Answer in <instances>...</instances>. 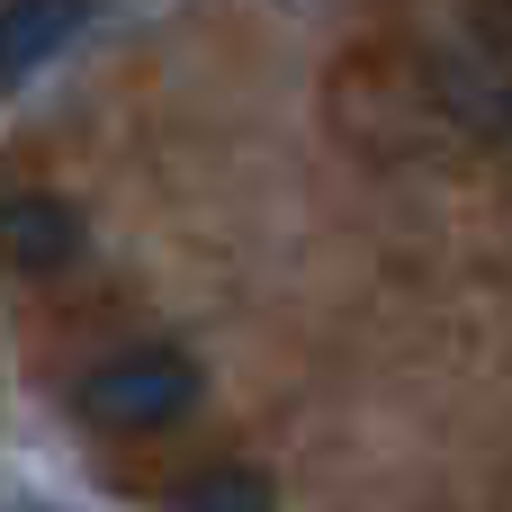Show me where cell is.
<instances>
[{
  "label": "cell",
  "mask_w": 512,
  "mask_h": 512,
  "mask_svg": "<svg viewBox=\"0 0 512 512\" xmlns=\"http://www.w3.org/2000/svg\"><path fill=\"white\" fill-rule=\"evenodd\" d=\"M207 405V369L189 342H126L72 378V414L108 441H153Z\"/></svg>",
  "instance_id": "cell-1"
},
{
  "label": "cell",
  "mask_w": 512,
  "mask_h": 512,
  "mask_svg": "<svg viewBox=\"0 0 512 512\" xmlns=\"http://www.w3.org/2000/svg\"><path fill=\"white\" fill-rule=\"evenodd\" d=\"M90 252V216L63 189H0V270L18 279H54Z\"/></svg>",
  "instance_id": "cell-2"
},
{
  "label": "cell",
  "mask_w": 512,
  "mask_h": 512,
  "mask_svg": "<svg viewBox=\"0 0 512 512\" xmlns=\"http://www.w3.org/2000/svg\"><path fill=\"white\" fill-rule=\"evenodd\" d=\"M90 18H99V0H0V90L63 63L90 36Z\"/></svg>",
  "instance_id": "cell-3"
},
{
  "label": "cell",
  "mask_w": 512,
  "mask_h": 512,
  "mask_svg": "<svg viewBox=\"0 0 512 512\" xmlns=\"http://www.w3.org/2000/svg\"><path fill=\"white\" fill-rule=\"evenodd\" d=\"M162 512H279L270 468H243V459H207L189 477L162 486Z\"/></svg>",
  "instance_id": "cell-4"
},
{
  "label": "cell",
  "mask_w": 512,
  "mask_h": 512,
  "mask_svg": "<svg viewBox=\"0 0 512 512\" xmlns=\"http://www.w3.org/2000/svg\"><path fill=\"white\" fill-rule=\"evenodd\" d=\"M504 126H512V90H504Z\"/></svg>",
  "instance_id": "cell-5"
},
{
  "label": "cell",
  "mask_w": 512,
  "mask_h": 512,
  "mask_svg": "<svg viewBox=\"0 0 512 512\" xmlns=\"http://www.w3.org/2000/svg\"><path fill=\"white\" fill-rule=\"evenodd\" d=\"M504 9H512V0H504Z\"/></svg>",
  "instance_id": "cell-6"
}]
</instances>
